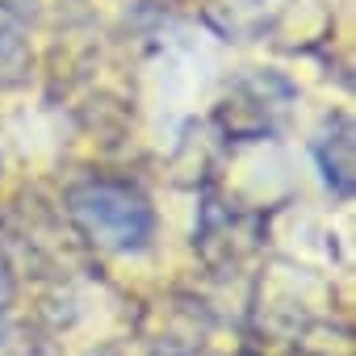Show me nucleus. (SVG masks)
<instances>
[{"label":"nucleus","instance_id":"1","mask_svg":"<svg viewBox=\"0 0 356 356\" xmlns=\"http://www.w3.org/2000/svg\"><path fill=\"white\" fill-rule=\"evenodd\" d=\"M72 222L109 252H143L155 235L151 202L122 181H80L67 189Z\"/></svg>","mask_w":356,"mask_h":356},{"label":"nucleus","instance_id":"2","mask_svg":"<svg viewBox=\"0 0 356 356\" xmlns=\"http://www.w3.org/2000/svg\"><path fill=\"white\" fill-rule=\"evenodd\" d=\"M310 151H314V159H318V172H323L327 189H331L339 202H348V197H352V172H356V159H352V151H356L352 118H348V113L327 118L323 130L314 134Z\"/></svg>","mask_w":356,"mask_h":356}]
</instances>
